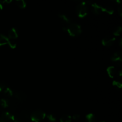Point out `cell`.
<instances>
[{
  "label": "cell",
  "instance_id": "8",
  "mask_svg": "<svg viewBox=\"0 0 122 122\" xmlns=\"http://www.w3.org/2000/svg\"><path fill=\"white\" fill-rule=\"evenodd\" d=\"M111 60L116 63L118 65H122V51H117L113 54L110 58Z\"/></svg>",
  "mask_w": 122,
  "mask_h": 122
},
{
  "label": "cell",
  "instance_id": "11",
  "mask_svg": "<svg viewBox=\"0 0 122 122\" xmlns=\"http://www.w3.org/2000/svg\"><path fill=\"white\" fill-rule=\"evenodd\" d=\"M107 71L108 76H109L111 78H114V77L117 75V69H116L115 67L112 66L108 67V68L107 69Z\"/></svg>",
  "mask_w": 122,
  "mask_h": 122
},
{
  "label": "cell",
  "instance_id": "32",
  "mask_svg": "<svg viewBox=\"0 0 122 122\" xmlns=\"http://www.w3.org/2000/svg\"></svg>",
  "mask_w": 122,
  "mask_h": 122
},
{
  "label": "cell",
  "instance_id": "23",
  "mask_svg": "<svg viewBox=\"0 0 122 122\" xmlns=\"http://www.w3.org/2000/svg\"><path fill=\"white\" fill-rule=\"evenodd\" d=\"M47 117L48 119L49 120V121H50L51 122H54L56 121V117L55 116L54 114H49L46 116Z\"/></svg>",
  "mask_w": 122,
  "mask_h": 122
},
{
  "label": "cell",
  "instance_id": "18",
  "mask_svg": "<svg viewBox=\"0 0 122 122\" xmlns=\"http://www.w3.org/2000/svg\"><path fill=\"white\" fill-rule=\"evenodd\" d=\"M0 106L2 108H7L9 106V101L6 98H2L0 100Z\"/></svg>",
  "mask_w": 122,
  "mask_h": 122
},
{
  "label": "cell",
  "instance_id": "28",
  "mask_svg": "<svg viewBox=\"0 0 122 122\" xmlns=\"http://www.w3.org/2000/svg\"><path fill=\"white\" fill-rule=\"evenodd\" d=\"M119 45H120V47H122V39H120V41H119Z\"/></svg>",
  "mask_w": 122,
  "mask_h": 122
},
{
  "label": "cell",
  "instance_id": "20",
  "mask_svg": "<svg viewBox=\"0 0 122 122\" xmlns=\"http://www.w3.org/2000/svg\"><path fill=\"white\" fill-rule=\"evenodd\" d=\"M116 2L117 4V9H118V12H119V14H120V16L122 15V2L120 0H116Z\"/></svg>",
  "mask_w": 122,
  "mask_h": 122
},
{
  "label": "cell",
  "instance_id": "7",
  "mask_svg": "<svg viewBox=\"0 0 122 122\" xmlns=\"http://www.w3.org/2000/svg\"><path fill=\"white\" fill-rule=\"evenodd\" d=\"M88 3L91 4L92 11V12L94 14H100L103 12V7L98 4L96 2H92L89 1V2H88Z\"/></svg>",
  "mask_w": 122,
  "mask_h": 122
},
{
  "label": "cell",
  "instance_id": "13",
  "mask_svg": "<svg viewBox=\"0 0 122 122\" xmlns=\"http://www.w3.org/2000/svg\"><path fill=\"white\" fill-rule=\"evenodd\" d=\"M9 38L5 36L4 35L0 34V46L8 44Z\"/></svg>",
  "mask_w": 122,
  "mask_h": 122
},
{
  "label": "cell",
  "instance_id": "27",
  "mask_svg": "<svg viewBox=\"0 0 122 122\" xmlns=\"http://www.w3.org/2000/svg\"><path fill=\"white\" fill-rule=\"evenodd\" d=\"M1 4H9L10 2H11V0H4V1H1Z\"/></svg>",
  "mask_w": 122,
  "mask_h": 122
},
{
  "label": "cell",
  "instance_id": "31",
  "mask_svg": "<svg viewBox=\"0 0 122 122\" xmlns=\"http://www.w3.org/2000/svg\"><path fill=\"white\" fill-rule=\"evenodd\" d=\"M13 122H19L17 120H16V119H15V120H14V121Z\"/></svg>",
  "mask_w": 122,
  "mask_h": 122
},
{
  "label": "cell",
  "instance_id": "22",
  "mask_svg": "<svg viewBox=\"0 0 122 122\" xmlns=\"http://www.w3.org/2000/svg\"><path fill=\"white\" fill-rule=\"evenodd\" d=\"M8 45L10 46L11 48L14 49L17 46V44L15 42V41H14L13 39H9V42H8Z\"/></svg>",
  "mask_w": 122,
  "mask_h": 122
},
{
  "label": "cell",
  "instance_id": "19",
  "mask_svg": "<svg viewBox=\"0 0 122 122\" xmlns=\"http://www.w3.org/2000/svg\"><path fill=\"white\" fill-rule=\"evenodd\" d=\"M16 5L20 8H25L26 7V3L24 0H16Z\"/></svg>",
  "mask_w": 122,
  "mask_h": 122
},
{
  "label": "cell",
  "instance_id": "4",
  "mask_svg": "<svg viewBox=\"0 0 122 122\" xmlns=\"http://www.w3.org/2000/svg\"><path fill=\"white\" fill-rule=\"evenodd\" d=\"M15 117L9 112H4L0 117V122H13Z\"/></svg>",
  "mask_w": 122,
  "mask_h": 122
},
{
  "label": "cell",
  "instance_id": "3",
  "mask_svg": "<svg viewBox=\"0 0 122 122\" xmlns=\"http://www.w3.org/2000/svg\"><path fill=\"white\" fill-rule=\"evenodd\" d=\"M46 116V114L43 110L37 109L33 111L30 114V119L34 122H39L44 120Z\"/></svg>",
  "mask_w": 122,
  "mask_h": 122
},
{
  "label": "cell",
  "instance_id": "5",
  "mask_svg": "<svg viewBox=\"0 0 122 122\" xmlns=\"http://www.w3.org/2000/svg\"><path fill=\"white\" fill-rule=\"evenodd\" d=\"M115 41V37L112 35H107L102 39V44L104 46H110L114 44Z\"/></svg>",
  "mask_w": 122,
  "mask_h": 122
},
{
  "label": "cell",
  "instance_id": "9",
  "mask_svg": "<svg viewBox=\"0 0 122 122\" xmlns=\"http://www.w3.org/2000/svg\"><path fill=\"white\" fill-rule=\"evenodd\" d=\"M14 95L15 97L19 101H25L27 98V95L26 93L22 91H16L14 93Z\"/></svg>",
  "mask_w": 122,
  "mask_h": 122
},
{
  "label": "cell",
  "instance_id": "16",
  "mask_svg": "<svg viewBox=\"0 0 122 122\" xmlns=\"http://www.w3.org/2000/svg\"><path fill=\"white\" fill-rule=\"evenodd\" d=\"M103 12H106V13L111 15V14H113V13H114V8H113V7L110 5L103 7Z\"/></svg>",
  "mask_w": 122,
  "mask_h": 122
},
{
  "label": "cell",
  "instance_id": "26",
  "mask_svg": "<svg viewBox=\"0 0 122 122\" xmlns=\"http://www.w3.org/2000/svg\"><path fill=\"white\" fill-rule=\"evenodd\" d=\"M72 117V119H73V120H78V119H79L80 116L79 115V114H74V115L73 116V117Z\"/></svg>",
  "mask_w": 122,
  "mask_h": 122
},
{
  "label": "cell",
  "instance_id": "2",
  "mask_svg": "<svg viewBox=\"0 0 122 122\" xmlns=\"http://www.w3.org/2000/svg\"><path fill=\"white\" fill-rule=\"evenodd\" d=\"M76 12L79 17L83 18L88 14V7L86 2H79L76 7Z\"/></svg>",
  "mask_w": 122,
  "mask_h": 122
},
{
  "label": "cell",
  "instance_id": "15",
  "mask_svg": "<svg viewBox=\"0 0 122 122\" xmlns=\"http://www.w3.org/2000/svg\"><path fill=\"white\" fill-rule=\"evenodd\" d=\"M3 91L4 95L5 96L7 97H11L14 95V92H13V90L10 88H6Z\"/></svg>",
  "mask_w": 122,
  "mask_h": 122
},
{
  "label": "cell",
  "instance_id": "25",
  "mask_svg": "<svg viewBox=\"0 0 122 122\" xmlns=\"http://www.w3.org/2000/svg\"><path fill=\"white\" fill-rule=\"evenodd\" d=\"M6 86H7V85H6V83L5 82H0V92L5 89Z\"/></svg>",
  "mask_w": 122,
  "mask_h": 122
},
{
  "label": "cell",
  "instance_id": "30",
  "mask_svg": "<svg viewBox=\"0 0 122 122\" xmlns=\"http://www.w3.org/2000/svg\"><path fill=\"white\" fill-rule=\"evenodd\" d=\"M119 76H120V77L122 76V70H120V71H119Z\"/></svg>",
  "mask_w": 122,
  "mask_h": 122
},
{
  "label": "cell",
  "instance_id": "14",
  "mask_svg": "<svg viewBox=\"0 0 122 122\" xmlns=\"http://www.w3.org/2000/svg\"><path fill=\"white\" fill-rule=\"evenodd\" d=\"M85 122H95V116L92 113H89L85 117Z\"/></svg>",
  "mask_w": 122,
  "mask_h": 122
},
{
  "label": "cell",
  "instance_id": "17",
  "mask_svg": "<svg viewBox=\"0 0 122 122\" xmlns=\"http://www.w3.org/2000/svg\"><path fill=\"white\" fill-rule=\"evenodd\" d=\"M71 119H72L71 116L64 114V115H63L61 117L60 121V122H70L71 121Z\"/></svg>",
  "mask_w": 122,
  "mask_h": 122
},
{
  "label": "cell",
  "instance_id": "1",
  "mask_svg": "<svg viewBox=\"0 0 122 122\" xmlns=\"http://www.w3.org/2000/svg\"><path fill=\"white\" fill-rule=\"evenodd\" d=\"M63 30L67 32L71 36H77L82 33V27L81 25L76 23H72L69 24L67 26L63 27Z\"/></svg>",
  "mask_w": 122,
  "mask_h": 122
},
{
  "label": "cell",
  "instance_id": "21",
  "mask_svg": "<svg viewBox=\"0 0 122 122\" xmlns=\"http://www.w3.org/2000/svg\"><path fill=\"white\" fill-rule=\"evenodd\" d=\"M122 30V29L121 26H117V27H116L115 29L113 30V35L114 36H119L121 33Z\"/></svg>",
  "mask_w": 122,
  "mask_h": 122
},
{
  "label": "cell",
  "instance_id": "10",
  "mask_svg": "<svg viewBox=\"0 0 122 122\" xmlns=\"http://www.w3.org/2000/svg\"><path fill=\"white\" fill-rule=\"evenodd\" d=\"M19 36V31L16 27H12L8 32V38L10 39H16Z\"/></svg>",
  "mask_w": 122,
  "mask_h": 122
},
{
  "label": "cell",
  "instance_id": "24",
  "mask_svg": "<svg viewBox=\"0 0 122 122\" xmlns=\"http://www.w3.org/2000/svg\"><path fill=\"white\" fill-rule=\"evenodd\" d=\"M112 84H113V85L114 86L116 87V88H122V83L121 82H120V81H113V83H112Z\"/></svg>",
  "mask_w": 122,
  "mask_h": 122
},
{
  "label": "cell",
  "instance_id": "6",
  "mask_svg": "<svg viewBox=\"0 0 122 122\" xmlns=\"http://www.w3.org/2000/svg\"><path fill=\"white\" fill-rule=\"evenodd\" d=\"M30 119V115L27 111H23L17 116L16 120L19 122H28Z\"/></svg>",
  "mask_w": 122,
  "mask_h": 122
},
{
  "label": "cell",
  "instance_id": "29",
  "mask_svg": "<svg viewBox=\"0 0 122 122\" xmlns=\"http://www.w3.org/2000/svg\"><path fill=\"white\" fill-rule=\"evenodd\" d=\"M2 8H3V5H2V4L0 3V11L2 10Z\"/></svg>",
  "mask_w": 122,
  "mask_h": 122
},
{
  "label": "cell",
  "instance_id": "12",
  "mask_svg": "<svg viewBox=\"0 0 122 122\" xmlns=\"http://www.w3.org/2000/svg\"><path fill=\"white\" fill-rule=\"evenodd\" d=\"M58 16L60 19V20L64 23H65L69 24H69L71 23V19L68 15H67L66 14H63V13H58Z\"/></svg>",
  "mask_w": 122,
  "mask_h": 122
}]
</instances>
